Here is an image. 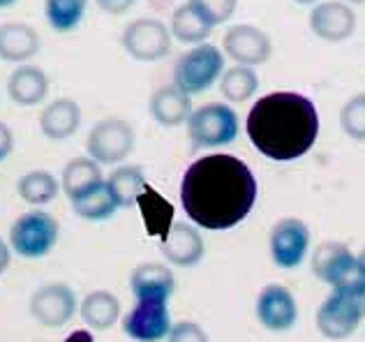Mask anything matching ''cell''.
<instances>
[{
  "instance_id": "obj_3",
  "label": "cell",
  "mask_w": 365,
  "mask_h": 342,
  "mask_svg": "<svg viewBox=\"0 0 365 342\" xmlns=\"http://www.w3.org/2000/svg\"><path fill=\"white\" fill-rule=\"evenodd\" d=\"M312 273L322 282L331 284L333 291L365 299V271L359 256H354L340 241H324L312 252Z\"/></svg>"
},
{
  "instance_id": "obj_33",
  "label": "cell",
  "mask_w": 365,
  "mask_h": 342,
  "mask_svg": "<svg viewBox=\"0 0 365 342\" xmlns=\"http://www.w3.org/2000/svg\"><path fill=\"white\" fill-rule=\"evenodd\" d=\"M167 340L169 342H208V336L197 321L182 319V321H178V324H174Z\"/></svg>"
},
{
  "instance_id": "obj_13",
  "label": "cell",
  "mask_w": 365,
  "mask_h": 342,
  "mask_svg": "<svg viewBox=\"0 0 365 342\" xmlns=\"http://www.w3.org/2000/svg\"><path fill=\"white\" fill-rule=\"evenodd\" d=\"M257 319L266 331L284 333L296 326L299 321V306H296L294 294L284 284H266L257 296Z\"/></svg>"
},
{
  "instance_id": "obj_25",
  "label": "cell",
  "mask_w": 365,
  "mask_h": 342,
  "mask_svg": "<svg viewBox=\"0 0 365 342\" xmlns=\"http://www.w3.org/2000/svg\"><path fill=\"white\" fill-rule=\"evenodd\" d=\"M61 183L51 171L46 169H33L24 174L19 178V185H16V192L19 197L24 199L26 204L31 206H46L51 204L56 197L61 192Z\"/></svg>"
},
{
  "instance_id": "obj_41",
  "label": "cell",
  "mask_w": 365,
  "mask_h": 342,
  "mask_svg": "<svg viewBox=\"0 0 365 342\" xmlns=\"http://www.w3.org/2000/svg\"><path fill=\"white\" fill-rule=\"evenodd\" d=\"M344 3H349V5H351V3H354V5H363L365 0H344Z\"/></svg>"
},
{
  "instance_id": "obj_40",
  "label": "cell",
  "mask_w": 365,
  "mask_h": 342,
  "mask_svg": "<svg viewBox=\"0 0 365 342\" xmlns=\"http://www.w3.org/2000/svg\"><path fill=\"white\" fill-rule=\"evenodd\" d=\"M296 3H301V5H312V3H317V0H296Z\"/></svg>"
},
{
  "instance_id": "obj_19",
  "label": "cell",
  "mask_w": 365,
  "mask_h": 342,
  "mask_svg": "<svg viewBox=\"0 0 365 342\" xmlns=\"http://www.w3.org/2000/svg\"><path fill=\"white\" fill-rule=\"evenodd\" d=\"M81 125V107L72 98H58L49 102L40 113V130L46 139L65 141Z\"/></svg>"
},
{
  "instance_id": "obj_17",
  "label": "cell",
  "mask_w": 365,
  "mask_h": 342,
  "mask_svg": "<svg viewBox=\"0 0 365 342\" xmlns=\"http://www.w3.org/2000/svg\"><path fill=\"white\" fill-rule=\"evenodd\" d=\"M130 287L134 299H162L169 301V296L176 289V278L169 266L160 261L139 264L130 275Z\"/></svg>"
},
{
  "instance_id": "obj_9",
  "label": "cell",
  "mask_w": 365,
  "mask_h": 342,
  "mask_svg": "<svg viewBox=\"0 0 365 342\" xmlns=\"http://www.w3.org/2000/svg\"><path fill=\"white\" fill-rule=\"evenodd\" d=\"M123 49L139 63L162 61L171 51V28L160 19H137L123 31Z\"/></svg>"
},
{
  "instance_id": "obj_38",
  "label": "cell",
  "mask_w": 365,
  "mask_h": 342,
  "mask_svg": "<svg viewBox=\"0 0 365 342\" xmlns=\"http://www.w3.org/2000/svg\"><path fill=\"white\" fill-rule=\"evenodd\" d=\"M16 3V0H0V9H5V7H12Z\"/></svg>"
},
{
  "instance_id": "obj_36",
  "label": "cell",
  "mask_w": 365,
  "mask_h": 342,
  "mask_svg": "<svg viewBox=\"0 0 365 342\" xmlns=\"http://www.w3.org/2000/svg\"><path fill=\"white\" fill-rule=\"evenodd\" d=\"M63 342H95V338H93V333L88 328H76Z\"/></svg>"
},
{
  "instance_id": "obj_28",
  "label": "cell",
  "mask_w": 365,
  "mask_h": 342,
  "mask_svg": "<svg viewBox=\"0 0 365 342\" xmlns=\"http://www.w3.org/2000/svg\"><path fill=\"white\" fill-rule=\"evenodd\" d=\"M107 183L111 187L118 208H132V206H137L139 195L143 192V187H146V176H143L141 167L123 165L111 171Z\"/></svg>"
},
{
  "instance_id": "obj_30",
  "label": "cell",
  "mask_w": 365,
  "mask_h": 342,
  "mask_svg": "<svg viewBox=\"0 0 365 342\" xmlns=\"http://www.w3.org/2000/svg\"><path fill=\"white\" fill-rule=\"evenodd\" d=\"M88 0H44V19L53 33H72L81 24Z\"/></svg>"
},
{
  "instance_id": "obj_26",
  "label": "cell",
  "mask_w": 365,
  "mask_h": 342,
  "mask_svg": "<svg viewBox=\"0 0 365 342\" xmlns=\"http://www.w3.org/2000/svg\"><path fill=\"white\" fill-rule=\"evenodd\" d=\"M102 169L100 165L91 157H74L72 162H67L61 176V187L63 192L72 199H76L79 195H83L86 190L95 187L98 183H102Z\"/></svg>"
},
{
  "instance_id": "obj_20",
  "label": "cell",
  "mask_w": 365,
  "mask_h": 342,
  "mask_svg": "<svg viewBox=\"0 0 365 342\" xmlns=\"http://www.w3.org/2000/svg\"><path fill=\"white\" fill-rule=\"evenodd\" d=\"M40 51V35L33 26L9 21L0 26V61L26 65Z\"/></svg>"
},
{
  "instance_id": "obj_16",
  "label": "cell",
  "mask_w": 365,
  "mask_h": 342,
  "mask_svg": "<svg viewBox=\"0 0 365 342\" xmlns=\"http://www.w3.org/2000/svg\"><path fill=\"white\" fill-rule=\"evenodd\" d=\"M206 245L201 239V232L197 224L176 222L165 241H162V254L169 264L178 266V269H192L204 259Z\"/></svg>"
},
{
  "instance_id": "obj_39",
  "label": "cell",
  "mask_w": 365,
  "mask_h": 342,
  "mask_svg": "<svg viewBox=\"0 0 365 342\" xmlns=\"http://www.w3.org/2000/svg\"><path fill=\"white\" fill-rule=\"evenodd\" d=\"M359 261H361V269L365 271V248L361 250V254H359Z\"/></svg>"
},
{
  "instance_id": "obj_2",
  "label": "cell",
  "mask_w": 365,
  "mask_h": 342,
  "mask_svg": "<svg viewBox=\"0 0 365 342\" xmlns=\"http://www.w3.org/2000/svg\"><path fill=\"white\" fill-rule=\"evenodd\" d=\"M245 132L250 144L264 157L273 162H294L317 144L319 111L301 93H268L252 104Z\"/></svg>"
},
{
  "instance_id": "obj_8",
  "label": "cell",
  "mask_w": 365,
  "mask_h": 342,
  "mask_svg": "<svg viewBox=\"0 0 365 342\" xmlns=\"http://www.w3.org/2000/svg\"><path fill=\"white\" fill-rule=\"evenodd\" d=\"M134 148V130L123 118H104L95 123L86 139L88 157L102 165H118L132 153Z\"/></svg>"
},
{
  "instance_id": "obj_34",
  "label": "cell",
  "mask_w": 365,
  "mask_h": 342,
  "mask_svg": "<svg viewBox=\"0 0 365 342\" xmlns=\"http://www.w3.org/2000/svg\"><path fill=\"white\" fill-rule=\"evenodd\" d=\"M12 150H14V132L0 120V162L7 160Z\"/></svg>"
},
{
  "instance_id": "obj_4",
  "label": "cell",
  "mask_w": 365,
  "mask_h": 342,
  "mask_svg": "<svg viewBox=\"0 0 365 342\" xmlns=\"http://www.w3.org/2000/svg\"><path fill=\"white\" fill-rule=\"evenodd\" d=\"M58 234V220L42 208H35L16 217L14 224L9 227V248L24 259H42L56 248Z\"/></svg>"
},
{
  "instance_id": "obj_29",
  "label": "cell",
  "mask_w": 365,
  "mask_h": 342,
  "mask_svg": "<svg viewBox=\"0 0 365 342\" xmlns=\"http://www.w3.org/2000/svg\"><path fill=\"white\" fill-rule=\"evenodd\" d=\"M259 88V77L255 68H245V65H234V68L225 70L220 77V93L225 95L227 102L243 104L247 102Z\"/></svg>"
},
{
  "instance_id": "obj_35",
  "label": "cell",
  "mask_w": 365,
  "mask_h": 342,
  "mask_svg": "<svg viewBox=\"0 0 365 342\" xmlns=\"http://www.w3.org/2000/svg\"><path fill=\"white\" fill-rule=\"evenodd\" d=\"M95 3L107 14H125L134 5V0H95Z\"/></svg>"
},
{
  "instance_id": "obj_14",
  "label": "cell",
  "mask_w": 365,
  "mask_h": 342,
  "mask_svg": "<svg viewBox=\"0 0 365 342\" xmlns=\"http://www.w3.org/2000/svg\"><path fill=\"white\" fill-rule=\"evenodd\" d=\"M222 49L238 65L255 68V65H262L271 58L273 42L262 28H257L252 24H238L225 33Z\"/></svg>"
},
{
  "instance_id": "obj_22",
  "label": "cell",
  "mask_w": 365,
  "mask_h": 342,
  "mask_svg": "<svg viewBox=\"0 0 365 342\" xmlns=\"http://www.w3.org/2000/svg\"><path fill=\"white\" fill-rule=\"evenodd\" d=\"M137 208L141 213L143 227H146V234L150 239H160V243L165 241L171 232V227L176 224L174 222V206H171V202H167L155 187L146 183L143 192L139 195Z\"/></svg>"
},
{
  "instance_id": "obj_5",
  "label": "cell",
  "mask_w": 365,
  "mask_h": 342,
  "mask_svg": "<svg viewBox=\"0 0 365 342\" xmlns=\"http://www.w3.org/2000/svg\"><path fill=\"white\" fill-rule=\"evenodd\" d=\"M225 74V53L215 44H197L176 61L174 86L185 95L206 93Z\"/></svg>"
},
{
  "instance_id": "obj_12",
  "label": "cell",
  "mask_w": 365,
  "mask_h": 342,
  "mask_svg": "<svg viewBox=\"0 0 365 342\" xmlns=\"http://www.w3.org/2000/svg\"><path fill=\"white\" fill-rule=\"evenodd\" d=\"M76 296L65 282H49L37 287L31 296V315L46 328H61L74 317Z\"/></svg>"
},
{
  "instance_id": "obj_15",
  "label": "cell",
  "mask_w": 365,
  "mask_h": 342,
  "mask_svg": "<svg viewBox=\"0 0 365 342\" xmlns=\"http://www.w3.org/2000/svg\"><path fill=\"white\" fill-rule=\"evenodd\" d=\"M310 28L319 40L342 42L356 31V14L344 0H326V3L312 7Z\"/></svg>"
},
{
  "instance_id": "obj_11",
  "label": "cell",
  "mask_w": 365,
  "mask_h": 342,
  "mask_svg": "<svg viewBox=\"0 0 365 342\" xmlns=\"http://www.w3.org/2000/svg\"><path fill=\"white\" fill-rule=\"evenodd\" d=\"M171 328L169 306L162 299H141L123 317V333L134 342H160L169 338Z\"/></svg>"
},
{
  "instance_id": "obj_37",
  "label": "cell",
  "mask_w": 365,
  "mask_h": 342,
  "mask_svg": "<svg viewBox=\"0 0 365 342\" xmlns=\"http://www.w3.org/2000/svg\"><path fill=\"white\" fill-rule=\"evenodd\" d=\"M9 259H12V248H9V243H5L3 239H0V275L7 271Z\"/></svg>"
},
{
  "instance_id": "obj_32",
  "label": "cell",
  "mask_w": 365,
  "mask_h": 342,
  "mask_svg": "<svg viewBox=\"0 0 365 342\" xmlns=\"http://www.w3.org/2000/svg\"><path fill=\"white\" fill-rule=\"evenodd\" d=\"M187 3L195 7L210 26L227 24L238 7V0H187Z\"/></svg>"
},
{
  "instance_id": "obj_23",
  "label": "cell",
  "mask_w": 365,
  "mask_h": 342,
  "mask_svg": "<svg viewBox=\"0 0 365 342\" xmlns=\"http://www.w3.org/2000/svg\"><path fill=\"white\" fill-rule=\"evenodd\" d=\"M81 319L93 331H107L120 319V301L111 291H91L79 306Z\"/></svg>"
},
{
  "instance_id": "obj_18",
  "label": "cell",
  "mask_w": 365,
  "mask_h": 342,
  "mask_svg": "<svg viewBox=\"0 0 365 342\" xmlns=\"http://www.w3.org/2000/svg\"><path fill=\"white\" fill-rule=\"evenodd\" d=\"M49 95V77L35 65H19L7 77V98L16 107H35Z\"/></svg>"
},
{
  "instance_id": "obj_24",
  "label": "cell",
  "mask_w": 365,
  "mask_h": 342,
  "mask_svg": "<svg viewBox=\"0 0 365 342\" xmlns=\"http://www.w3.org/2000/svg\"><path fill=\"white\" fill-rule=\"evenodd\" d=\"M72 208L81 220L104 222V220H109V217H113V213L118 211V204H116V199H113L109 183L102 180V183H98L95 187L86 190L83 195L72 199Z\"/></svg>"
},
{
  "instance_id": "obj_6",
  "label": "cell",
  "mask_w": 365,
  "mask_h": 342,
  "mask_svg": "<svg viewBox=\"0 0 365 342\" xmlns=\"http://www.w3.org/2000/svg\"><path fill=\"white\" fill-rule=\"evenodd\" d=\"M187 137L195 148L229 146L238 137V113L222 102L204 104L192 111L187 120Z\"/></svg>"
},
{
  "instance_id": "obj_27",
  "label": "cell",
  "mask_w": 365,
  "mask_h": 342,
  "mask_svg": "<svg viewBox=\"0 0 365 342\" xmlns=\"http://www.w3.org/2000/svg\"><path fill=\"white\" fill-rule=\"evenodd\" d=\"M171 35L176 40L185 42V44H204L208 40V35L213 33V26H210L204 16H201L190 3L178 5L171 14Z\"/></svg>"
},
{
  "instance_id": "obj_10",
  "label": "cell",
  "mask_w": 365,
  "mask_h": 342,
  "mask_svg": "<svg viewBox=\"0 0 365 342\" xmlns=\"http://www.w3.org/2000/svg\"><path fill=\"white\" fill-rule=\"evenodd\" d=\"M310 250V229L299 217H282L268 236V252L277 269L292 271L305 261Z\"/></svg>"
},
{
  "instance_id": "obj_31",
  "label": "cell",
  "mask_w": 365,
  "mask_h": 342,
  "mask_svg": "<svg viewBox=\"0 0 365 342\" xmlns=\"http://www.w3.org/2000/svg\"><path fill=\"white\" fill-rule=\"evenodd\" d=\"M340 128L347 137L365 141V93L354 95L340 109Z\"/></svg>"
},
{
  "instance_id": "obj_7",
  "label": "cell",
  "mask_w": 365,
  "mask_h": 342,
  "mask_svg": "<svg viewBox=\"0 0 365 342\" xmlns=\"http://www.w3.org/2000/svg\"><path fill=\"white\" fill-rule=\"evenodd\" d=\"M365 317V299L331 291L317 310V328L329 340H347L356 333Z\"/></svg>"
},
{
  "instance_id": "obj_1",
  "label": "cell",
  "mask_w": 365,
  "mask_h": 342,
  "mask_svg": "<svg viewBox=\"0 0 365 342\" xmlns=\"http://www.w3.org/2000/svg\"><path fill=\"white\" fill-rule=\"evenodd\" d=\"M259 185L243 160L208 153L195 160L180 180V204L192 224L225 232L241 224L257 202Z\"/></svg>"
},
{
  "instance_id": "obj_21",
  "label": "cell",
  "mask_w": 365,
  "mask_h": 342,
  "mask_svg": "<svg viewBox=\"0 0 365 342\" xmlns=\"http://www.w3.org/2000/svg\"><path fill=\"white\" fill-rule=\"evenodd\" d=\"M192 98L185 95L180 88L171 86H162L150 98V116L155 118L158 125L162 128H178L192 116Z\"/></svg>"
}]
</instances>
